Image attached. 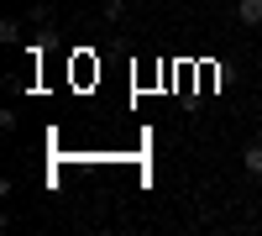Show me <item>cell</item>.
<instances>
[{
	"label": "cell",
	"instance_id": "obj_3",
	"mask_svg": "<svg viewBox=\"0 0 262 236\" xmlns=\"http://www.w3.org/2000/svg\"><path fill=\"white\" fill-rule=\"evenodd\" d=\"M105 16H111V21H121V16H126V0H105Z\"/></svg>",
	"mask_w": 262,
	"mask_h": 236
},
{
	"label": "cell",
	"instance_id": "obj_1",
	"mask_svg": "<svg viewBox=\"0 0 262 236\" xmlns=\"http://www.w3.org/2000/svg\"><path fill=\"white\" fill-rule=\"evenodd\" d=\"M236 21L242 27H262V0H236Z\"/></svg>",
	"mask_w": 262,
	"mask_h": 236
},
{
	"label": "cell",
	"instance_id": "obj_2",
	"mask_svg": "<svg viewBox=\"0 0 262 236\" xmlns=\"http://www.w3.org/2000/svg\"><path fill=\"white\" fill-rule=\"evenodd\" d=\"M242 163H247V174H262V142H252V147H247Z\"/></svg>",
	"mask_w": 262,
	"mask_h": 236
}]
</instances>
